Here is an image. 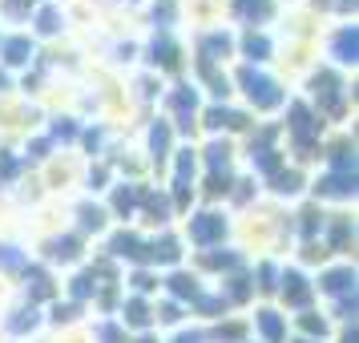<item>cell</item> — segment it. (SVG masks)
Listing matches in <instances>:
<instances>
[{
	"label": "cell",
	"instance_id": "cell-4",
	"mask_svg": "<svg viewBox=\"0 0 359 343\" xmlns=\"http://www.w3.org/2000/svg\"><path fill=\"white\" fill-rule=\"evenodd\" d=\"M343 85L335 81V73H319L315 77V93L323 97V105L331 109V114H343V93H339Z\"/></svg>",
	"mask_w": 359,
	"mask_h": 343
},
{
	"label": "cell",
	"instance_id": "cell-36",
	"mask_svg": "<svg viewBox=\"0 0 359 343\" xmlns=\"http://www.w3.org/2000/svg\"><path fill=\"white\" fill-rule=\"evenodd\" d=\"M73 133H77V130H73L69 121H57V137H73Z\"/></svg>",
	"mask_w": 359,
	"mask_h": 343
},
{
	"label": "cell",
	"instance_id": "cell-33",
	"mask_svg": "<svg viewBox=\"0 0 359 343\" xmlns=\"http://www.w3.org/2000/svg\"><path fill=\"white\" fill-rule=\"evenodd\" d=\"M25 327H33V311H20L17 319H13V331H25Z\"/></svg>",
	"mask_w": 359,
	"mask_h": 343
},
{
	"label": "cell",
	"instance_id": "cell-17",
	"mask_svg": "<svg viewBox=\"0 0 359 343\" xmlns=\"http://www.w3.org/2000/svg\"><path fill=\"white\" fill-rule=\"evenodd\" d=\"M154 61L165 65V69H174V65H178V49H174L170 41H158V45H154Z\"/></svg>",
	"mask_w": 359,
	"mask_h": 343
},
{
	"label": "cell",
	"instance_id": "cell-16",
	"mask_svg": "<svg viewBox=\"0 0 359 343\" xmlns=\"http://www.w3.org/2000/svg\"><path fill=\"white\" fill-rule=\"evenodd\" d=\"M149 259L174 262V259H178V243H174V238H162V243H154V246H149Z\"/></svg>",
	"mask_w": 359,
	"mask_h": 343
},
{
	"label": "cell",
	"instance_id": "cell-19",
	"mask_svg": "<svg viewBox=\"0 0 359 343\" xmlns=\"http://www.w3.org/2000/svg\"><path fill=\"white\" fill-rule=\"evenodd\" d=\"M351 283H355V275H351V271H335V275H327L323 287H327L331 295H343L347 287H351Z\"/></svg>",
	"mask_w": 359,
	"mask_h": 343
},
{
	"label": "cell",
	"instance_id": "cell-43",
	"mask_svg": "<svg viewBox=\"0 0 359 343\" xmlns=\"http://www.w3.org/2000/svg\"><path fill=\"white\" fill-rule=\"evenodd\" d=\"M142 343H154V339H142Z\"/></svg>",
	"mask_w": 359,
	"mask_h": 343
},
{
	"label": "cell",
	"instance_id": "cell-28",
	"mask_svg": "<svg viewBox=\"0 0 359 343\" xmlns=\"http://www.w3.org/2000/svg\"><path fill=\"white\" fill-rule=\"evenodd\" d=\"M20 262H25V259H20L13 246H0V267H20Z\"/></svg>",
	"mask_w": 359,
	"mask_h": 343
},
{
	"label": "cell",
	"instance_id": "cell-42",
	"mask_svg": "<svg viewBox=\"0 0 359 343\" xmlns=\"http://www.w3.org/2000/svg\"><path fill=\"white\" fill-rule=\"evenodd\" d=\"M4 85H8V81H4V73H0V89H4Z\"/></svg>",
	"mask_w": 359,
	"mask_h": 343
},
{
	"label": "cell",
	"instance_id": "cell-22",
	"mask_svg": "<svg viewBox=\"0 0 359 343\" xmlns=\"http://www.w3.org/2000/svg\"><path fill=\"white\" fill-rule=\"evenodd\" d=\"M29 278H33V299H49V295H53L45 271H29Z\"/></svg>",
	"mask_w": 359,
	"mask_h": 343
},
{
	"label": "cell",
	"instance_id": "cell-23",
	"mask_svg": "<svg viewBox=\"0 0 359 343\" xmlns=\"http://www.w3.org/2000/svg\"><path fill=\"white\" fill-rule=\"evenodd\" d=\"M49 255L53 259H73V255H77V238H57Z\"/></svg>",
	"mask_w": 359,
	"mask_h": 343
},
{
	"label": "cell",
	"instance_id": "cell-24",
	"mask_svg": "<svg viewBox=\"0 0 359 343\" xmlns=\"http://www.w3.org/2000/svg\"><path fill=\"white\" fill-rule=\"evenodd\" d=\"M246 53H250V57H255V61H262V57H266V53H271V45H266V41H262V36H246Z\"/></svg>",
	"mask_w": 359,
	"mask_h": 343
},
{
	"label": "cell",
	"instance_id": "cell-7",
	"mask_svg": "<svg viewBox=\"0 0 359 343\" xmlns=\"http://www.w3.org/2000/svg\"><path fill=\"white\" fill-rule=\"evenodd\" d=\"M283 283H287V287H283V291H287V303H294V307H307L311 291H307V283H303V275H287Z\"/></svg>",
	"mask_w": 359,
	"mask_h": 343
},
{
	"label": "cell",
	"instance_id": "cell-6",
	"mask_svg": "<svg viewBox=\"0 0 359 343\" xmlns=\"http://www.w3.org/2000/svg\"><path fill=\"white\" fill-rule=\"evenodd\" d=\"M319 194H355V170L351 174H331L319 182Z\"/></svg>",
	"mask_w": 359,
	"mask_h": 343
},
{
	"label": "cell",
	"instance_id": "cell-39",
	"mask_svg": "<svg viewBox=\"0 0 359 343\" xmlns=\"http://www.w3.org/2000/svg\"><path fill=\"white\" fill-rule=\"evenodd\" d=\"M133 283H137L142 291H149V287H154V278H149V275H133Z\"/></svg>",
	"mask_w": 359,
	"mask_h": 343
},
{
	"label": "cell",
	"instance_id": "cell-12",
	"mask_svg": "<svg viewBox=\"0 0 359 343\" xmlns=\"http://www.w3.org/2000/svg\"><path fill=\"white\" fill-rule=\"evenodd\" d=\"M174 109L182 114V130H190V109H194V89H178V93H174Z\"/></svg>",
	"mask_w": 359,
	"mask_h": 343
},
{
	"label": "cell",
	"instance_id": "cell-13",
	"mask_svg": "<svg viewBox=\"0 0 359 343\" xmlns=\"http://www.w3.org/2000/svg\"><path fill=\"white\" fill-rule=\"evenodd\" d=\"M238 13L250 20H266L271 17V0H238Z\"/></svg>",
	"mask_w": 359,
	"mask_h": 343
},
{
	"label": "cell",
	"instance_id": "cell-27",
	"mask_svg": "<svg viewBox=\"0 0 359 343\" xmlns=\"http://www.w3.org/2000/svg\"><path fill=\"white\" fill-rule=\"evenodd\" d=\"M133 202H137V190H117V198H114V206H117L121 214H130Z\"/></svg>",
	"mask_w": 359,
	"mask_h": 343
},
{
	"label": "cell",
	"instance_id": "cell-1",
	"mask_svg": "<svg viewBox=\"0 0 359 343\" xmlns=\"http://www.w3.org/2000/svg\"><path fill=\"white\" fill-rule=\"evenodd\" d=\"M238 81H243V89L250 93V101H255V105H262V109H271V105H278V101H283L278 85L271 81V77L255 73V69H243V73H238Z\"/></svg>",
	"mask_w": 359,
	"mask_h": 343
},
{
	"label": "cell",
	"instance_id": "cell-37",
	"mask_svg": "<svg viewBox=\"0 0 359 343\" xmlns=\"http://www.w3.org/2000/svg\"><path fill=\"white\" fill-rule=\"evenodd\" d=\"M13 170H17V162H13V158H0V174H4V178H8Z\"/></svg>",
	"mask_w": 359,
	"mask_h": 343
},
{
	"label": "cell",
	"instance_id": "cell-2",
	"mask_svg": "<svg viewBox=\"0 0 359 343\" xmlns=\"http://www.w3.org/2000/svg\"><path fill=\"white\" fill-rule=\"evenodd\" d=\"M291 133H294V146L311 154L315 149V133H319V121L303 109V105H291Z\"/></svg>",
	"mask_w": 359,
	"mask_h": 343
},
{
	"label": "cell",
	"instance_id": "cell-30",
	"mask_svg": "<svg viewBox=\"0 0 359 343\" xmlns=\"http://www.w3.org/2000/svg\"><path fill=\"white\" fill-rule=\"evenodd\" d=\"M57 13H53V8H45V13H41V33H57Z\"/></svg>",
	"mask_w": 359,
	"mask_h": 343
},
{
	"label": "cell",
	"instance_id": "cell-26",
	"mask_svg": "<svg viewBox=\"0 0 359 343\" xmlns=\"http://www.w3.org/2000/svg\"><path fill=\"white\" fill-rule=\"evenodd\" d=\"M93 287H97V283H93V275H77V278H73V295H77V299H89V295H93Z\"/></svg>",
	"mask_w": 359,
	"mask_h": 343
},
{
	"label": "cell",
	"instance_id": "cell-10",
	"mask_svg": "<svg viewBox=\"0 0 359 343\" xmlns=\"http://www.w3.org/2000/svg\"><path fill=\"white\" fill-rule=\"evenodd\" d=\"M4 57H8V61H13V65H25V61H29V57H33V45H29V41H25V36H13V41H8V45H4Z\"/></svg>",
	"mask_w": 359,
	"mask_h": 343
},
{
	"label": "cell",
	"instance_id": "cell-8",
	"mask_svg": "<svg viewBox=\"0 0 359 343\" xmlns=\"http://www.w3.org/2000/svg\"><path fill=\"white\" fill-rule=\"evenodd\" d=\"M114 250H117V255H130V259H149V246H142L133 234H117Z\"/></svg>",
	"mask_w": 359,
	"mask_h": 343
},
{
	"label": "cell",
	"instance_id": "cell-20",
	"mask_svg": "<svg viewBox=\"0 0 359 343\" xmlns=\"http://www.w3.org/2000/svg\"><path fill=\"white\" fill-rule=\"evenodd\" d=\"M170 291L182 295V299H198V287H194V278L190 275H174L170 278Z\"/></svg>",
	"mask_w": 359,
	"mask_h": 343
},
{
	"label": "cell",
	"instance_id": "cell-32",
	"mask_svg": "<svg viewBox=\"0 0 359 343\" xmlns=\"http://www.w3.org/2000/svg\"><path fill=\"white\" fill-rule=\"evenodd\" d=\"M81 218H85V227H89V230H97V227H101V210H93V206H85Z\"/></svg>",
	"mask_w": 359,
	"mask_h": 343
},
{
	"label": "cell",
	"instance_id": "cell-3",
	"mask_svg": "<svg viewBox=\"0 0 359 343\" xmlns=\"http://www.w3.org/2000/svg\"><path fill=\"white\" fill-rule=\"evenodd\" d=\"M206 162H210V190H226V170H230V149L226 146H210L206 149Z\"/></svg>",
	"mask_w": 359,
	"mask_h": 343
},
{
	"label": "cell",
	"instance_id": "cell-25",
	"mask_svg": "<svg viewBox=\"0 0 359 343\" xmlns=\"http://www.w3.org/2000/svg\"><path fill=\"white\" fill-rule=\"evenodd\" d=\"M149 142H154V154L162 158V154H165V146H170V130H165V126H154V133H149Z\"/></svg>",
	"mask_w": 359,
	"mask_h": 343
},
{
	"label": "cell",
	"instance_id": "cell-34",
	"mask_svg": "<svg viewBox=\"0 0 359 343\" xmlns=\"http://www.w3.org/2000/svg\"><path fill=\"white\" fill-rule=\"evenodd\" d=\"M303 327H307L311 335H323V319H315V315H307V319H303Z\"/></svg>",
	"mask_w": 359,
	"mask_h": 343
},
{
	"label": "cell",
	"instance_id": "cell-5",
	"mask_svg": "<svg viewBox=\"0 0 359 343\" xmlns=\"http://www.w3.org/2000/svg\"><path fill=\"white\" fill-rule=\"evenodd\" d=\"M222 230H226V222L218 214H202V218L190 222V238L194 243H214V238H222Z\"/></svg>",
	"mask_w": 359,
	"mask_h": 343
},
{
	"label": "cell",
	"instance_id": "cell-14",
	"mask_svg": "<svg viewBox=\"0 0 359 343\" xmlns=\"http://www.w3.org/2000/svg\"><path fill=\"white\" fill-rule=\"evenodd\" d=\"M335 53H339V61H355V29H343L335 36Z\"/></svg>",
	"mask_w": 359,
	"mask_h": 343
},
{
	"label": "cell",
	"instance_id": "cell-18",
	"mask_svg": "<svg viewBox=\"0 0 359 343\" xmlns=\"http://www.w3.org/2000/svg\"><path fill=\"white\" fill-rule=\"evenodd\" d=\"M331 166H335L339 174H351V170H355V158H351V149H347V146H335V149H331Z\"/></svg>",
	"mask_w": 359,
	"mask_h": 343
},
{
	"label": "cell",
	"instance_id": "cell-35",
	"mask_svg": "<svg viewBox=\"0 0 359 343\" xmlns=\"http://www.w3.org/2000/svg\"><path fill=\"white\" fill-rule=\"evenodd\" d=\"M101 339L105 343H121V335H117V327H101Z\"/></svg>",
	"mask_w": 359,
	"mask_h": 343
},
{
	"label": "cell",
	"instance_id": "cell-31",
	"mask_svg": "<svg viewBox=\"0 0 359 343\" xmlns=\"http://www.w3.org/2000/svg\"><path fill=\"white\" fill-rule=\"evenodd\" d=\"M210 267H238V255H206Z\"/></svg>",
	"mask_w": 359,
	"mask_h": 343
},
{
	"label": "cell",
	"instance_id": "cell-41",
	"mask_svg": "<svg viewBox=\"0 0 359 343\" xmlns=\"http://www.w3.org/2000/svg\"><path fill=\"white\" fill-rule=\"evenodd\" d=\"M198 339H202V335H182L178 343H198Z\"/></svg>",
	"mask_w": 359,
	"mask_h": 343
},
{
	"label": "cell",
	"instance_id": "cell-11",
	"mask_svg": "<svg viewBox=\"0 0 359 343\" xmlns=\"http://www.w3.org/2000/svg\"><path fill=\"white\" fill-rule=\"evenodd\" d=\"M259 327H262V335H266L271 343L283 339V319H278L275 311H262V315H259Z\"/></svg>",
	"mask_w": 359,
	"mask_h": 343
},
{
	"label": "cell",
	"instance_id": "cell-38",
	"mask_svg": "<svg viewBox=\"0 0 359 343\" xmlns=\"http://www.w3.org/2000/svg\"><path fill=\"white\" fill-rule=\"evenodd\" d=\"M347 243V222H339V227H335V246H343Z\"/></svg>",
	"mask_w": 359,
	"mask_h": 343
},
{
	"label": "cell",
	"instance_id": "cell-29",
	"mask_svg": "<svg viewBox=\"0 0 359 343\" xmlns=\"http://www.w3.org/2000/svg\"><path fill=\"white\" fill-rule=\"evenodd\" d=\"M278 190H283V194H291V190H299V174H278Z\"/></svg>",
	"mask_w": 359,
	"mask_h": 343
},
{
	"label": "cell",
	"instance_id": "cell-9",
	"mask_svg": "<svg viewBox=\"0 0 359 343\" xmlns=\"http://www.w3.org/2000/svg\"><path fill=\"white\" fill-rule=\"evenodd\" d=\"M206 126H214V130H218V126H230V130H238V126H246V117H243V114H234V109H210V114H206Z\"/></svg>",
	"mask_w": 359,
	"mask_h": 343
},
{
	"label": "cell",
	"instance_id": "cell-40",
	"mask_svg": "<svg viewBox=\"0 0 359 343\" xmlns=\"http://www.w3.org/2000/svg\"><path fill=\"white\" fill-rule=\"evenodd\" d=\"M234 299H246V278H234Z\"/></svg>",
	"mask_w": 359,
	"mask_h": 343
},
{
	"label": "cell",
	"instance_id": "cell-15",
	"mask_svg": "<svg viewBox=\"0 0 359 343\" xmlns=\"http://www.w3.org/2000/svg\"><path fill=\"white\" fill-rule=\"evenodd\" d=\"M226 49H230V41H226V36H206V41H202V53H206L202 61L210 65L214 57H226Z\"/></svg>",
	"mask_w": 359,
	"mask_h": 343
},
{
	"label": "cell",
	"instance_id": "cell-21",
	"mask_svg": "<svg viewBox=\"0 0 359 343\" xmlns=\"http://www.w3.org/2000/svg\"><path fill=\"white\" fill-rule=\"evenodd\" d=\"M126 319H130L133 327H146V323H149V311H146V303H142V299H133V303H126Z\"/></svg>",
	"mask_w": 359,
	"mask_h": 343
}]
</instances>
